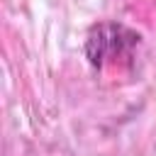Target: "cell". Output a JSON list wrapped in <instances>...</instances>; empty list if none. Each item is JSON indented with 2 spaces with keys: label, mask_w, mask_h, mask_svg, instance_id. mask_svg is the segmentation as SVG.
Wrapping results in <instances>:
<instances>
[{
  "label": "cell",
  "mask_w": 156,
  "mask_h": 156,
  "mask_svg": "<svg viewBox=\"0 0 156 156\" xmlns=\"http://www.w3.org/2000/svg\"><path fill=\"white\" fill-rule=\"evenodd\" d=\"M134 44H139V37L134 32H129L122 24L102 22L90 29L88 41H85V54H88L90 63L95 68H100L107 56H115L119 51H129Z\"/></svg>",
  "instance_id": "1"
}]
</instances>
